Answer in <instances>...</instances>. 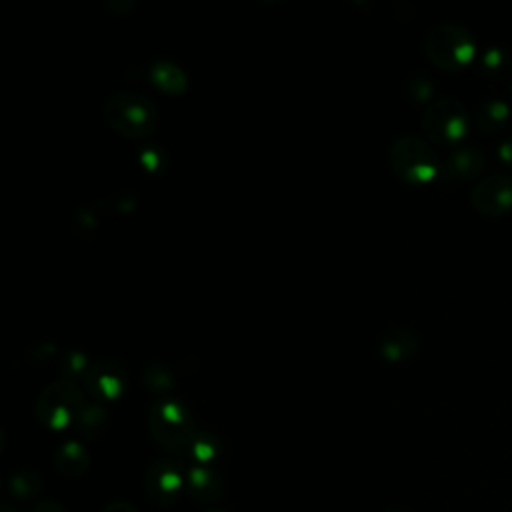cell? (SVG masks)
<instances>
[{"mask_svg": "<svg viewBox=\"0 0 512 512\" xmlns=\"http://www.w3.org/2000/svg\"><path fill=\"white\" fill-rule=\"evenodd\" d=\"M106 124L124 138L144 140L158 128L160 114L156 104L138 92L112 94L104 104Z\"/></svg>", "mask_w": 512, "mask_h": 512, "instance_id": "obj_1", "label": "cell"}, {"mask_svg": "<svg viewBox=\"0 0 512 512\" xmlns=\"http://www.w3.org/2000/svg\"><path fill=\"white\" fill-rule=\"evenodd\" d=\"M426 56L442 70H462L474 60L476 44L470 32L458 24L442 22L428 30L424 38Z\"/></svg>", "mask_w": 512, "mask_h": 512, "instance_id": "obj_2", "label": "cell"}, {"mask_svg": "<svg viewBox=\"0 0 512 512\" xmlns=\"http://www.w3.org/2000/svg\"><path fill=\"white\" fill-rule=\"evenodd\" d=\"M148 426L154 440L170 452H184L196 434L192 414L174 398H162L150 408Z\"/></svg>", "mask_w": 512, "mask_h": 512, "instance_id": "obj_3", "label": "cell"}, {"mask_svg": "<svg viewBox=\"0 0 512 512\" xmlns=\"http://www.w3.org/2000/svg\"><path fill=\"white\" fill-rule=\"evenodd\" d=\"M388 162L394 174L410 184H426L442 170L434 148L418 136L398 138L388 152Z\"/></svg>", "mask_w": 512, "mask_h": 512, "instance_id": "obj_4", "label": "cell"}, {"mask_svg": "<svg viewBox=\"0 0 512 512\" xmlns=\"http://www.w3.org/2000/svg\"><path fill=\"white\" fill-rule=\"evenodd\" d=\"M84 406L86 400L76 382L62 378L44 388L34 406V414L42 426L50 430H64L74 426V420Z\"/></svg>", "mask_w": 512, "mask_h": 512, "instance_id": "obj_5", "label": "cell"}, {"mask_svg": "<svg viewBox=\"0 0 512 512\" xmlns=\"http://www.w3.org/2000/svg\"><path fill=\"white\" fill-rule=\"evenodd\" d=\"M468 126H470V116L464 104L450 96L432 100L422 114L424 134L434 144H442V146L460 144L468 134Z\"/></svg>", "mask_w": 512, "mask_h": 512, "instance_id": "obj_6", "label": "cell"}, {"mask_svg": "<svg viewBox=\"0 0 512 512\" xmlns=\"http://www.w3.org/2000/svg\"><path fill=\"white\" fill-rule=\"evenodd\" d=\"M186 488V474L172 458H160L144 472V494L156 506H172Z\"/></svg>", "mask_w": 512, "mask_h": 512, "instance_id": "obj_7", "label": "cell"}, {"mask_svg": "<svg viewBox=\"0 0 512 512\" xmlns=\"http://www.w3.org/2000/svg\"><path fill=\"white\" fill-rule=\"evenodd\" d=\"M128 384V372L116 358H98L90 362L84 386L98 400H118Z\"/></svg>", "mask_w": 512, "mask_h": 512, "instance_id": "obj_8", "label": "cell"}, {"mask_svg": "<svg viewBox=\"0 0 512 512\" xmlns=\"http://www.w3.org/2000/svg\"><path fill=\"white\" fill-rule=\"evenodd\" d=\"M472 206L484 216H502L512 210V176L492 174L472 190Z\"/></svg>", "mask_w": 512, "mask_h": 512, "instance_id": "obj_9", "label": "cell"}, {"mask_svg": "<svg viewBox=\"0 0 512 512\" xmlns=\"http://www.w3.org/2000/svg\"><path fill=\"white\" fill-rule=\"evenodd\" d=\"M186 490L196 502L212 508L224 498L226 482L212 466H192L186 472Z\"/></svg>", "mask_w": 512, "mask_h": 512, "instance_id": "obj_10", "label": "cell"}, {"mask_svg": "<svg viewBox=\"0 0 512 512\" xmlns=\"http://www.w3.org/2000/svg\"><path fill=\"white\" fill-rule=\"evenodd\" d=\"M486 166V160H484V154L476 148H460L456 150L448 160L446 164L442 166V174L446 180H452V182H464V180H470V178H476Z\"/></svg>", "mask_w": 512, "mask_h": 512, "instance_id": "obj_11", "label": "cell"}, {"mask_svg": "<svg viewBox=\"0 0 512 512\" xmlns=\"http://www.w3.org/2000/svg\"><path fill=\"white\" fill-rule=\"evenodd\" d=\"M418 338L414 332L406 328H392L384 332L378 340V352L382 358L390 362H402L416 354Z\"/></svg>", "mask_w": 512, "mask_h": 512, "instance_id": "obj_12", "label": "cell"}, {"mask_svg": "<svg viewBox=\"0 0 512 512\" xmlns=\"http://www.w3.org/2000/svg\"><path fill=\"white\" fill-rule=\"evenodd\" d=\"M56 470L66 478H78L82 476L90 466V454L78 440L64 442L54 456Z\"/></svg>", "mask_w": 512, "mask_h": 512, "instance_id": "obj_13", "label": "cell"}, {"mask_svg": "<svg viewBox=\"0 0 512 512\" xmlns=\"http://www.w3.org/2000/svg\"><path fill=\"white\" fill-rule=\"evenodd\" d=\"M150 80L160 92H164L168 96H178L188 86V80H186V74L182 72V68L172 62H164V60L156 62L150 68Z\"/></svg>", "mask_w": 512, "mask_h": 512, "instance_id": "obj_14", "label": "cell"}, {"mask_svg": "<svg viewBox=\"0 0 512 512\" xmlns=\"http://www.w3.org/2000/svg\"><path fill=\"white\" fill-rule=\"evenodd\" d=\"M74 428L84 440H98L108 428V414L98 404H86L74 420Z\"/></svg>", "mask_w": 512, "mask_h": 512, "instance_id": "obj_15", "label": "cell"}, {"mask_svg": "<svg viewBox=\"0 0 512 512\" xmlns=\"http://www.w3.org/2000/svg\"><path fill=\"white\" fill-rule=\"evenodd\" d=\"M186 452L192 456L196 466H212L222 454V444L212 432L196 430Z\"/></svg>", "mask_w": 512, "mask_h": 512, "instance_id": "obj_16", "label": "cell"}, {"mask_svg": "<svg viewBox=\"0 0 512 512\" xmlns=\"http://www.w3.org/2000/svg\"><path fill=\"white\" fill-rule=\"evenodd\" d=\"M508 116H510V108L506 102L488 100L476 112V126L482 132H496L502 128V124H506Z\"/></svg>", "mask_w": 512, "mask_h": 512, "instance_id": "obj_17", "label": "cell"}, {"mask_svg": "<svg viewBox=\"0 0 512 512\" xmlns=\"http://www.w3.org/2000/svg\"><path fill=\"white\" fill-rule=\"evenodd\" d=\"M8 490L18 500H28L42 490V476L36 470H18L8 480Z\"/></svg>", "mask_w": 512, "mask_h": 512, "instance_id": "obj_18", "label": "cell"}, {"mask_svg": "<svg viewBox=\"0 0 512 512\" xmlns=\"http://www.w3.org/2000/svg\"><path fill=\"white\" fill-rule=\"evenodd\" d=\"M174 372L164 364H152L142 372V384L150 392H166L174 386Z\"/></svg>", "mask_w": 512, "mask_h": 512, "instance_id": "obj_19", "label": "cell"}, {"mask_svg": "<svg viewBox=\"0 0 512 512\" xmlns=\"http://www.w3.org/2000/svg\"><path fill=\"white\" fill-rule=\"evenodd\" d=\"M60 374L64 376V380H70V382H76L78 378L84 380L88 368H90V362L88 358L82 354V352H76V350H70V352H64L60 356Z\"/></svg>", "mask_w": 512, "mask_h": 512, "instance_id": "obj_20", "label": "cell"}, {"mask_svg": "<svg viewBox=\"0 0 512 512\" xmlns=\"http://www.w3.org/2000/svg\"><path fill=\"white\" fill-rule=\"evenodd\" d=\"M30 512H66V510L56 500H40V502L34 504V508Z\"/></svg>", "mask_w": 512, "mask_h": 512, "instance_id": "obj_21", "label": "cell"}, {"mask_svg": "<svg viewBox=\"0 0 512 512\" xmlns=\"http://www.w3.org/2000/svg\"><path fill=\"white\" fill-rule=\"evenodd\" d=\"M102 512H138L130 502H124V500H112L104 506Z\"/></svg>", "mask_w": 512, "mask_h": 512, "instance_id": "obj_22", "label": "cell"}, {"mask_svg": "<svg viewBox=\"0 0 512 512\" xmlns=\"http://www.w3.org/2000/svg\"><path fill=\"white\" fill-rule=\"evenodd\" d=\"M498 158L504 162V164H510L512 166V140H506L498 146Z\"/></svg>", "mask_w": 512, "mask_h": 512, "instance_id": "obj_23", "label": "cell"}, {"mask_svg": "<svg viewBox=\"0 0 512 512\" xmlns=\"http://www.w3.org/2000/svg\"><path fill=\"white\" fill-rule=\"evenodd\" d=\"M384 512H410V510H406V508H388Z\"/></svg>", "mask_w": 512, "mask_h": 512, "instance_id": "obj_24", "label": "cell"}, {"mask_svg": "<svg viewBox=\"0 0 512 512\" xmlns=\"http://www.w3.org/2000/svg\"><path fill=\"white\" fill-rule=\"evenodd\" d=\"M204 512H226V510H222V508H216V506H212V508H206Z\"/></svg>", "mask_w": 512, "mask_h": 512, "instance_id": "obj_25", "label": "cell"}, {"mask_svg": "<svg viewBox=\"0 0 512 512\" xmlns=\"http://www.w3.org/2000/svg\"><path fill=\"white\" fill-rule=\"evenodd\" d=\"M2 512H16V510H12V508H4Z\"/></svg>", "mask_w": 512, "mask_h": 512, "instance_id": "obj_26", "label": "cell"}, {"mask_svg": "<svg viewBox=\"0 0 512 512\" xmlns=\"http://www.w3.org/2000/svg\"><path fill=\"white\" fill-rule=\"evenodd\" d=\"M510 92H512V82H510Z\"/></svg>", "mask_w": 512, "mask_h": 512, "instance_id": "obj_27", "label": "cell"}]
</instances>
